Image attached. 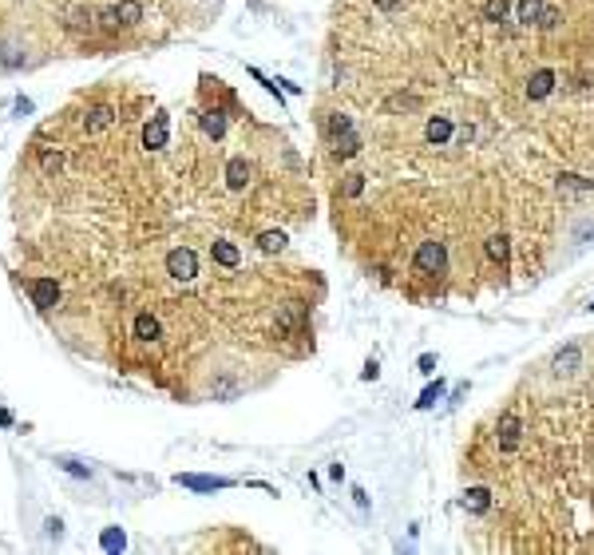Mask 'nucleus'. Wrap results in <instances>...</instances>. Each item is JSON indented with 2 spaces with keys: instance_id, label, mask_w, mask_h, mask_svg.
<instances>
[{
  "instance_id": "nucleus-13",
  "label": "nucleus",
  "mask_w": 594,
  "mask_h": 555,
  "mask_svg": "<svg viewBox=\"0 0 594 555\" xmlns=\"http://www.w3.org/2000/svg\"><path fill=\"white\" fill-rule=\"evenodd\" d=\"M210 258L218 266H226V270H234V266L242 262V254H238V246L226 243V238H218V243H210Z\"/></svg>"
},
{
  "instance_id": "nucleus-31",
  "label": "nucleus",
  "mask_w": 594,
  "mask_h": 555,
  "mask_svg": "<svg viewBox=\"0 0 594 555\" xmlns=\"http://www.w3.org/2000/svg\"><path fill=\"white\" fill-rule=\"evenodd\" d=\"M373 4H376L381 12H396V8H400V0H373Z\"/></svg>"
},
{
  "instance_id": "nucleus-7",
  "label": "nucleus",
  "mask_w": 594,
  "mask_h": 555,
  "mask_svg": "<svg viewBox=\"0 0 594 555\" xmlns=\"http://www.w3.org/2000/svg\"><path fill=\"white\" fill-rule=\"evenodd\" d=\"M452 119H448V115H432V119H428V127H424V139L432 143V147H448V143H452Z\"/></svg>"
},
{
  "instance_id": "nucleus-18",
  "label": "nucleus",
  "mask_w": 594,
  "mask_h": 555,
  "mask_svg": "<svg viewBox=\"0 0 594 555\" xmlns=\"http://www.w3.org/2000/svg\"><path fill=\"white\" fill-rule=\"evenodd\" d=\"M302 322H305V305L302 302L282 305V313H278V325H282V329H302Z\"/></svg>"
},
{
  "instance_id": "nucleus-9",
  "label": "nucleus",
  "mask_w": 594,
  "mask_h": 555,
  "mask_svg": "<svg viewBox=\"0 0 594 555\" xmlns=\"http://www.w3.org/2000/svg\"><path fill=\"white\" fill-rule=\"evenodd\" d=\"M519 433H523V421L515 413H507L504 421H499V448H504V452H515V448H519Z\"/></svg>"
},
{
  "instance_id": "nucleus-25",
  "label": "nucleus",
  "mask_w": 594,
  "mask_h": 555,
  "mask_svg": "<svg viewBox=\"0 0 594 555\" xmlns=\"http://www.w3.org/2000/svg\"><path fill=\"white\" fill-rule=\"evenodd\" d=\"M559 187H566V191H594V182L590 179H583V175H559Z\"/></svg>"
},
{
  "instance_id": "nucleus-17",
  "label": "nucleus",
  "mask_w": 594,
  "mask_h": 555,
  "mask_svg": "<svg viewBox=\"0 0 594 555\" xmlns=\"http://www.w3.org/2000/svg\"><path fill=\"white\" fill-rule=\"evenodd\" d=\"M484 254L492 258V262H499V266H504L507 258H511V243H507V234H492V238L484 243Z\"/></svg>"
},
{
  "instance_id": "nucleus-14",
  "label": "nucleus",
  "mask_w": 594,
  "mask_h": 555,
  "mask_svg": "<svg viewBox=\"0 0 594 555\" xmlns=\"http://www.w3.org/2000/svg\"><path fill=\"white\" fill-rule=\"evenodd\" d=\"M111 119H115V107H111V103H95V107L83 115V132H103Z\"/></svg>"
},
{
  "instance_id": "nucleus-24",
  "label": "nucleus",
  "mask_w": 594,
  "mask_h": 555,
  "mask_svg": "<svg viewBox=\"0 0 594 555\" xmlns=\"http://www.w3.org/2000/svg\"><path fill=\"white\" fill-rule=\"evenodd\" d=\"M349 132H352V119H349V115H333V119H329V127H325L329 143H333V139H341V135H349Z\"/></svg>"
},
{
  "instance_id": "nucleus-26",
  "label": "nucleus",
  "mask_w": 594,
  "mask_h": 555,
  "mask_svg": "<svg viewBox=\"0 0 594 555\" xmlns=\"http://www.w3.org/2000/svg\"><path fill=\"white\" fill-rule=\"evenodd\" d=\"M364 191V175H345V199H357Z\"/></svg>"
},
{
  "instance_id": "nucleus-2",
  "label": "nucleus",
  "mask_w": 594,
  "mask_h": 555,
  "mask_svg": "<svg viewBox=\"0 0 594 555\" xmlns=\"http://www.w3.org/2000/svg\"><path fill=\"white\" fill-rule=\"evenodd\" d=\"M143 21V4L139 0H119L115 8H103L100 12V24L107 32H119V28H131V24Z\"/></svg>"
},
{
  "instance_id": "nucleus-1",
  "label": "nucleus",
  "mask_w": 594,
  "mask_h": 555,
  "mask_svg": "<svg viewBox=\"0 0 594 555\" xmlns=\"http://www.w3.org/2000/svg\"><path fill=\"white\" fill-rule=\"evenodd\" d=\"M444 266H448V246L444 243H420V250H416L412 258V270L424 274V278H436V274H444Z\"/></svg>"
},
{
  "instance_id": "nucleus-21",
  "label": "nucleus",
  "mask_w": 594,
  "mask_h": 555,
  "mask_svg": "<svg viewBox=\"0 0 594 555\" xmlns=\"http://www.w3.org/2000/svg\"><path fill=\"white\" fill-rule=\"evenodd\" d=\"M258 250L262 254H282L285 250V234L282 230H262L258 234Z\"/></svg>"
},
{
  "instance_id": "nucleus-20",
  "label": "nucleus",
  "mask_w": 594,
  "mask_h": 555,
  "mask_svg": "<svg viewBox=\"0 0 594 555\" xmlns=\"http://www.w3.org/2000/svg\"><path fill=\"white\" fill-rule=\"evenodd\" d=\"M357 151H361V135H357V132L341 135V139H333V159H352Z\"/></svg>"
},
{
  "instance_id": "nucleus-15",
  "label": "nucleus",
  "mask_w": 594,
  "mask_h": 555,
  "mask_svg": "<svg viewBox=\"0 0 594 555\" xmlns=\"http://www.w3.org/2000/svg\"><path fill=\"white\" fill-rule=\"evenodd\" d=\"M182 488H194V492H214V488H230V480L222 476H179Z\"/></svg>"
},
{
  "instance_id": "nucleus-10",
  "label": "nucleus",
  "mask_w": 594,
  "mask_h": 555,
  "mask_svg": "<svg viewBox=\"0 0 594 555\" xmlns=\"http://www.w3.org/2000/svg\"><path fill=\"white\" fill-rule=\"evenodd\" d=\"M578 361H583V349H578L574 341H566L563 349L551 357V369H554V373H574V369H578Z\"/></svg>"
},
{
  "instance_id": "nucleus-27",
  "label": "nucleus",
  "mask_w": 594,
  "mask_h": 555,
  "mask_svg": "<svg viewBox=\"0 0 594 555\" xmlns=\"http://www.w3.org/2000/svg\"><path fill=\"white\" fill-rule=\"evenodd\" d=\"M559 21H563V16H559V8H551V4H547V8H543V21H539V28H543V32H554V28H559Z\"/></svg>"
},
{
  "instance_id": "nucleus-23",
  "label": "nucleus",
  "mask_w": 594,
  "mask_h": 555,
  "mask_svg": "<svg viewBox=\"0 0 594 555\" xmlns=\"http://www.w3.org/2000/svg\"><path fill=\"white\" fill-rule=\"evenodd\" d=\"M444 393H448V385H444V381L428 385V389H424V393H420V401H416V409H432L436 401H444Z\"/></svg>"
},
{
  "instance_id": "nucleus-30",
  "label": "nucleus",
  "mask_w": 594,
  "mask_h": 555,
  "mask_svg": "<svg viewBox=\"0 0 594 555\" xmlns=\"http://www.w3.org/2000/svg\"><path fill=\"white\" fill-rule=\"evenodd\" d=\"M376 377H381V365H376V361H369V365L361 369V381H376Z\"/></svg>"
},
{
  "instance_id": "nucleus-11",
  "label": "nucleus",
  "mask_w": 594,
  "mask_h": 555,
  "mask_svg": "<svg viewBox=\"0 0 594 555\" xmlns=\"http://www.w3.org/2000/svg\"><path fill=\"white\" fill-rule=\"evenodd\" d=\"M131 333H135V341H159L162 325H159V317H151V313H139L135 325H131Z\"/></svg>"
},
{
  "instance_id": "nucleus-29",
  "label": "nucleus",
  "mask_w": 594,
  "mask_h": 555,
  "mask_svg": "<svg viewBox=\"0 0 594 555\" xmlns=\"http://www.w3.org/2000/svg\"><path fill=\"white\" fill-rule=\"evenodd\" d=\"M396 107H416V95H393V100H388V111H396Z\"/></svg>"
},
{
  "instance_id": "nucleus-4",
  "label": "nucleus",
  "mask_w": 594,
  "mask_h": 555,
  "mask_svg": "<svg viewBox=\"0 0 594 555\" xmlns=\"http://www.w3.org/2000/svg\"><path fill=\"white\" fill-rule=\"evenodd\" d=\"M167 135H171V115H167V111H155L151 123L143 127V147H147V151H162V147H167Z\"/></svg>"
},
{
  "instance_id": "nucleus-6",
  "label": "nucleus",
  "mask_w": 594,
  "mask_h": 555,
  "mask_svg": "<svg viewBox=\"0 0 594 555\" xmlns=\"http://www.w3.org/2000/svg\"><path fill=\"white\" fill-rule=\"evenodd\" d=\"M554 83H559V76H554L551 68L531 71V80H527V100H547V95L554 91Z\"/></svg>"
},
{
  "instance_id": "nucleus-22",
  "label": "nucleus",
  "mask_w": 594,
  "mask_h": 555,
  "mask_svg": "<svg viewBox=\"0 0 594 555\" xmlns=\"http://www.w3.org/2000/svg\"><path fill=\"white\" fill-rule=\"evenodd\" d=\"M507 12H511V0H484V21L492 24H504Z\"/></svg>"
},
{
  "instance_id": "nucleus-33",
  "label": "nucleus",
  "mask_w": 594,
  "mask_h": 555,
  "mask_svg": "<svg viewBox=\"0 0 594 555\" xmlns=\"http://www.w3.org/2000/svg\"><path fill=\"white\" fill-rule=\"evenodd\" d=\"M590 310H594V302H590Z\"/></svg>"
},
{
  "instance_id": "nucleus-5",
  "label": "nucleus",
  "mask_w": 594,
  "mask_h": 555,
  "mask_svg": "<svg viewBox=\"0 0 594 555\" xmlns=\"http://www.w3.org/2000/svg\"><path fill=\"white\" fill-rule=\"evenodd\" d=\"M28 293H32V302L40 305V310H52V305L60 302V286H56V278H32Z\"/></svg>"
},
{
  "instance_id": "nucleus-32",
  "label": "nucleus",
  "mask_w": 594,
  "mask_h": 555,
  "mask_svg": "<svg viewBox=\"0 0 594 555\" xmlns=\"http://www.w3.org/2000/svg\"><path fill=\"white\" fill-rule=\"evenodd\" d=\"M278 83H282V88L290 91V95H302V83H290V80H278Z\"/></svg>"
},
{
  "instance_id": "nucleus-8",
  "label": "nucleus",
  "mask_w": 594,
  "mask_h": 555,
  "mask_svg": "<svg viewBox=\"0 0 594 555\" xmlns=\"http://www.w3.org/2000/svg\"><path fill=\"white\" fill-rule=\"evenodd\" d=\"M543 8H547V0H515V21L523 24V28H539Z\"/></svg>"
},
{
  "instance_id": "nucleus-16",
  "label": "nucleus",
  "mask_w": 594,
  "mask_h": 555,
  "mask_svg": "<svg viewBox=\"0 0 594 555\" xmlns=\"http://www.w3.org/2000/svg\"><path fill=\"white\" fill-rule=\"evenodd\" d=\"M463 508L472 515H484L487 508H492V492H487V488H468V492H463Z\"/></svg>"
},
{
  "instance_id": "nucleus-19",
  "label": "nucleus",
  "mask_w": 594,
  "mask_h": 555,
  "mask_svg": "<svg viewBox=\"0 0 594 555\" xmlns=\"http://www.w3.org/2000/svg\"><path fill=\"white\" fill-rule=\"evenodd\" d=\"M202 132L210 135V139H222V135H226V115H222L218 107L202 111Z\"/></svg>"
},
{
  "instance_id": "nucleus-12",
  "label": "nucleus",
  "mask_w": 594,
  "mask_h": 555,
  "mask_svg": "<svg viewBox=\"0 0 594 555\" xmlns=\"http://www.w3.org/2000/svg\"><path fill=\"white\" fill-rule=\"evenodd\" d=\"M250 163L242 159V155H238V159H230L226 163V187H230V191H242L246 182H250Z\"/></svg>"
},
{
  "instance_id": "nucleus-28",
  "label": "nucleus",
  "mask_w": 594,
  "mask_h": 555,
  "mask_svg": "<svg viewBox=\"0 0 594 555\" xmlns=\"http://www.w3.org/2000/svg\"><path fill=\"white\" fill-rule=\"evenodd\" d=\"M416 369H420L424 377H432V373H436V357H432V354H420V361H416Z\"/></svg>"
},
{
  "instance_id": "nucleus-3",
  "label": "nucleus",
  "mask_w": 594,
  "mask_h": 555,
  "mask_svg": "<svg viewBox=\"0 0 594 555\" xmlns=\"http://www.w3.org/2000/svg\"><path fill=\"white\" fill-rule=\"evenodd\" d=\"M167 274H171L174 282H194V278H198V258H194L191 246L167 250Z\"/></svg>"
}]
</instances>
